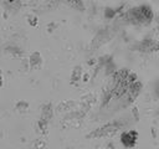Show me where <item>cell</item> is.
<instances>
[{
  "label": "cell",
  "instance_id": "cell-1",
  "mask_svg": "<svg viewBox=\"0 0 159 149\" xmlns=\"http://www.w3.org/2000/svg\"><path fill=\"white\" fill-rule=\"evenodd\" d=\"M153 17H154L153 10L147 5L137 6V7H133L128 11V19L130 21H133L134 24L148 25L152 22Z\"/></svg>",
  "mask_w": 159,
  "mask_h": 149
},
{
  "label": "cell",
  "instance_id": "cell-2",
  "mask_svg": "<svg viewBox=\"0 0 159 149\" xmlns=\"http://www.w3.org/2000/svg\"><path fill=\"white\" fill-rule=\"evenodd\" d=\"M119 128H120V123H109V124H106V125L96 129L94 132H92L87 137L88 138H92V137H111L114 133H117Z\"/></svg>",
  "mask_w": 159,
  "mask_h": 149
},
{
  "label": "cell",
  "instance_id": "cell-3",
  "mask_svg": "<svg viewBox=\"0 0 159 149\" xmlns=\"http://www.w3.org/2000/svg\"><path fill=\"white\" fill-rule=\"evenodd\" d=\"M137 140H138V132L134 130V129L125 130L120 135V143L125 148H133V147H135Z\"/></svg>",
  "mask_w": 159,
  "mask_h": 149
},
{
  "label": "cell",
  "instance_id": "cell-4",
  "mask_svg": "<svg viewBox=\"0 0 159 149\" xmlns=\"http://www.w3.org/2000/svg\"><path fill=\"white\" fill-rule=\"evenodd\" d=\"M138 51H143V52H154V51H159V40H143L142 42H139L137 45Z\"/></svg>",
  "mask_w": 159,
  "mask_h": 149
},
{
  "label": "cell",
  "instance_id": "cell-5",
  "mask_svg": "<svg viewBox=\"0 0 159 149\" xmlns=\"http://www.w3.org/2000/svg\"><path fill=\"white\" fill-rule=\"evenodd\" d=\"M51 115H52V107H51V104L43 106V108H42V118L41 119L48 122V119L51 118Z\"/></svg>",
  "mask_w": 159,
  "mask_h": 149
},
{
  "label": "cell",
  "instance_id": "cell-6",
  "mask_svg": "<svg viewBox=\"0 0 159 149\" xmlns=\"http://www.w3.org/2000/svg\"><path fill=\"white\" fill-rule=\"evenodd\" d=\"M68 6L76 9V10H83V2L82 0H63Z\"/></svg>",
  "mask_w": 159,
  "mask_h": 149
},
{
  "label": "cell",
  "instance_id": "cell-7",
  "mask_svg": "<svg viewBox=\"0 0 159 149\" xmlns=\"http://www.w3.org/2000/svg\"><path fill=\"white\" fill-rule=\"evenodd\" d=\"M80 76H81V67H76L72 73V81H75V78H77V81H78Z\"/></svg>",
  "mask_w": 159,
  "mask_h": 149
},
{
  "label": "cell",
  "instance_id": "cell-8",
  "mask_svg": "<svg viewBox=\"0 0 159 149\" xmlns=\"http://www.w3.org/2000/svg\"><path fill=\"white\" fill-rule=\"evenodd\" d=\"M2 1L6 2V4H9V5H15V4L19 2V0H2Z\"/></svg>",
  "mask_w": 159,
  "mask_h": 149
}]
</instances>
